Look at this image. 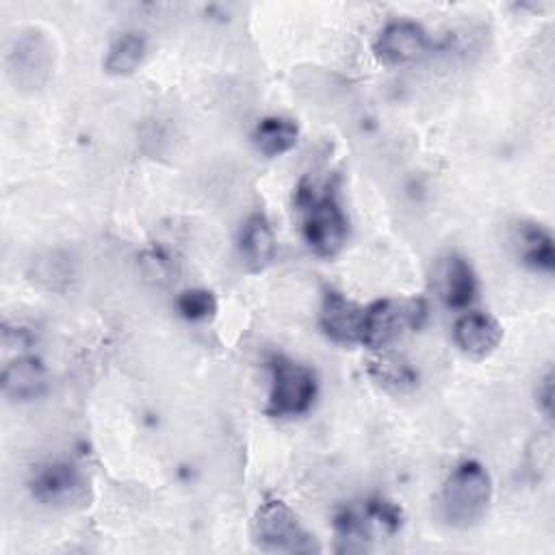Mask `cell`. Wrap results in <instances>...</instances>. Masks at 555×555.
I'll use <instances>...</instances> for the list:
<instances>
[{"instance_id": "obj_21", "label": "cell", "mask_w": 555, "mask_h": 555, "mask_svg": "<svg viewBox=\"0 0 555 555\" xmlns=\"http://www.w3.org/2000/svg\"><path fill=\"white\" fill-rule=\"evenodd\" d=\"M37 280L39 282H46L50 288H56V282L59 280H67V262L65 260H59L54 254L39 260L37 264Z\"/></svg>"}, {"instance_id": "obj_4", "label": "cell", "mask_w": 555, "mask_h": 555, "mask_svg": "<svg viewBox=\"0 0 555 555\" xmlns=\"http://www.w3.org/2000/svg\"><path fill=\"white\" fill-rule=\"evenodd\" d=\"M251 540L262 551L278 553H312L319 551L297 514L280 499H264L251 518Z\"/></svg>"}, {"instance_id": "obj_18", "label": "cell", "mask_w": 555, "mask_h": 555, "mask_svg": "<svg viewBox=\"0 0 555 555\" xmlns=\"http://www.w3.org/2000/svg\"><path fill=\"white\" fill-rule=\"evenodd\" d=\"M358 518L366 540L375 535H392L401 527V509L384 496L366 499L358 509Z\"/></svg>"}, {"instance_id": "obj_8", "label": "cell", "mask_w": 555, "mask_h": 555, "mask_svg": "<svg viewBox=\"0 0 555 555\" xmlns=\"http://www.w3.org/2000/svg\"><path fill=\"white\" fill-rule=\"evenodd\" d=\"M427 48L429 37L425 28L410 20H395L386 24L373 43L375 59L388 67L416 61L427 52Z\"/></svg>"}, {"instance_id": "obj_19", "label": "cell", "mask_w": 555, "mask_h": 555, "mask_svg": "<svg viewBox=\"0 0 555 555\" xmlns=\"http://www.w3.org/2000/svg\"><path fill=\"white\" fill-rule=\"evenodd\" d=\"M176 308L180 312L182 319L193 321V323H202L215 317L217 312V299L210 291L206 288H189L184 293H180Z\"/></svg>"}, {"instance_id": "obj_1", "label": "cell", "mask_w": 555, "mask_h": 555, "mask_svg": "<svg viewBox=\"0 0 555 555\" xmlns=\"http://www.w3.org/2000/svg\"><path fill=\"white\" fill-rule=\"evenodd\" d=\"M490 499V473L481 462L464 460L444 479L440 492V516L453 529H468L486 514Z\"/></svg>"}, {"instance_id": "obj_14", "label": "cell", "mask_w": 555, "mask_h": 555, "mask_svg": "<svg viewBox=\"0 0 555 555\" xmlns=\"http://www.w3.org/2000/svg\"><path fill=\"white\" fill-rule=\"evenodd\" d=\"M516 243L525 267L538 273H553L555 247L553 236L538 223H520L516 230Z\"/></svg>"}, {"instance_id": "obj_16", "label": "cell", "mask_w": 555, "mask_h": 555, "mask_svg": "<svg viewBox=\"0 0 555 555\" xmlns=\"http://www.w3.org/2000/svg\"><path fill=\"white\" fill-rule=\"evenodd\" d=\"M366 371L377 384H382L388 390H397V392L410 390L418 382V373L410 366V362L392 351H386V349H379L369 360Z\"/></svg>"}, {"instance_id": "obj_3", "label": "cell", "mask_w": 555, "mask_h": 555, "mask_svg": "<svg viewBox=\"0 0 555 555\" xmlns=\"http://www.w3.org/2000/svg\"><path fill=\"white\" fill-rule=\"evenodd\" d=\"M267 366L271 373L267 414L275 418L306 414L317 397V377L312 369L282 353H273Z\"/></svg>"}, {"instance_id": "obj_12", "label": "cell", "mask_w": 555, "mask_h": 555, "mask_svg": "<svg viewBox=\"0 0 555 555\" xmlns=\"http://www.w3.org/2000/svg\"><path fill=\"white\" fill-rule=\"evenodd\" d=\"M238 251L249 271H262L275 256V234L269 219L260 212L249 215L238 232Z\"/></svg>"}, {"instance_id": "obj_22", "label": "cell", "mask_w": 555, "mask_h": 555, "mask_svg": "<svg viewBox=\"0 0 555 555\" xmlns=\"http://www.w3.org/2000/svg\"><path fill=\"white\" fill-rule=\"evenodd\" d=\"M535 405H538V410H540L546 418L553 416V371H551V369L538 379V386H535Z\"/></svg>"}, {"instance_id": "obj_15", "label": "cell", "mask_w": 555, "mask_h": 555, "mask_svg": "<svg viewBox=\"0 0 555 555\" xmlns=\"http://www.w3.org/2000/svg\"><path fill=\"white\" fill-rule=\"evenodd\" d=\"M297 137H299L297 124L293 119L278 117V115L260 119L251 132V141L256 150L269 158L291 152L297 145Z\"/></svg>"}, {"instance_id": "obj_2", "label": "cell", "mask_w": 555, "mask_h": 555, "mask_svg": "<svg viewBox=\"0 0 555 555\" xmlns=\"http://www.w3.org/2000/svg\"><path fill=\"white\" fill-rule=\"evenodd\" d=\"M295 204L304 215V238L308 247L321 256H336L347 241V219L332 189L317 193L308 180H301L295 191Z\"/></svg>"}, {"instance_id": "obj_17", "label": "cell", "mask_w": 555, "mask_h": 555, "mask_svg": "<svg viewBox=\"0 0 555 555\" xmlns=\"http://www.w3.org/2000/svg\"><path fill=\"white\" fill-rule=\"evenodd\" d=\"M145 54V37L139 33H124L108 46L102 67L108 76H130L141 67Z\"/></svg>"}, {"instance_id": "obj_20", "label": "cell", "mask_w": 555, "mask_h": 555, "mask_svg": "<svg viewBox=\"0 0 555 555\" xmlns=\"http://www.w3.org/2000/svg\"><path fill=\"white\" fill-rule=\"evenodd\" d=\"M139 271H141L143 280H147L156 286H165L173 280L176 264L163 247H150V249L141 251V256H139Z\"/></svg>"}, {"instance_id": "obj_7", "label": "cell", "mask_w": 555, "mask_h": 555, "mask_svg": "<svg viewBox=\"0 0 555 555\" xmlns=\"http://www.w3.org/2000/svg\"><path fill=\"white\" fill-rule=\"evenodd\" d=\"M30 492L43 505L69 507L85 501L87 481L76 466L67 462H48L33 473Z\"/></svg>"}, {"instance_id": "obj_13", "label": "cell", "mask_w": 555, "mask_h": 555, "mask_svg": "<svg viewBox=\"0 0 555 555\" xmlns=\"http://www.w3.org/2000/svg\"><path fill=\"white\" fill-rule=\"evenodd\" d=\"M438 286L442 301L453 310H464L477 295V278L466 258L451 254L442 260L438 271Z\"/></svg>"}, {"instance_id": "obj_9", "label": "cell", "mask_w": 555, "mask_h": 555, "mask_svg": "<svg viewBox=\"0 0 555 555\" xmlns=\"http://www.w3.org/2000/svg\"><path fill=\"white\" fill-rule=\"evenodd\" d=\"M362 317H364V308L356 306L351 299H347L338 291H332V288L325 291L319 319L327 338L343 345L360 343Z\"/></svg>"}, {"instance_id": "obj_5", "label": "cell", "mask_w": 555, "mask_h": 555, "mask_svg": "<svg viewBox=\"0 0 555 555\" xmlns=\"http://www.w3.org/2000/svg\"><path fill=\"white\" fill-rule=\"evenodd\" d=\"M423 301L401 304L395 299H377L364 308L360 343L373 351L390 347L408 325L418 327L421 317H425Z\"/></svg>"}, {"instance_id": "obj_6", "label": "cell", "mask_w": 555, "mask_h": 555, "mask_svg": "<svg viewBox=\"0 0 555 555\" xmlns=\"http://www.w3.org/2000/svg\"><path fill=\"white\" fill-rule=\"evenodd\" d=\"M7 69L20 89L35 91L43 87L52 72V46L48 37L39 30H26L15 37L7 56Z\"/></svg>"}, {"instance_id": "obj_11", "label": "cell", "mask_w": 555, "mask_h": 555, "mask_svg": "<svg viewBox=\"0 0 555 555\" xmlns=\"http://www.w3.org/2000/svg\"><path fill=\"white\" fill-rule=\"evenodd\" d=\"M2 392L11 401H33L46 392V366L37 356L22 353L2 369Z\"/></svg>"}, {"instance_id": "obj_10", "label": "cell", "mask_w": 555, "mask_h": 555, "mask_svg": "<svg viewBox=\"0 0 555 555\" xmlns=\"http://www.w3.org/2000/svg\"><path fill=\"white\" fill-rule=\"evenodd\" d=\"M503 338L501 323L486 312H466L453 325L455 345L470 358L490 356Z\"/></svg>"}]
</instances>
